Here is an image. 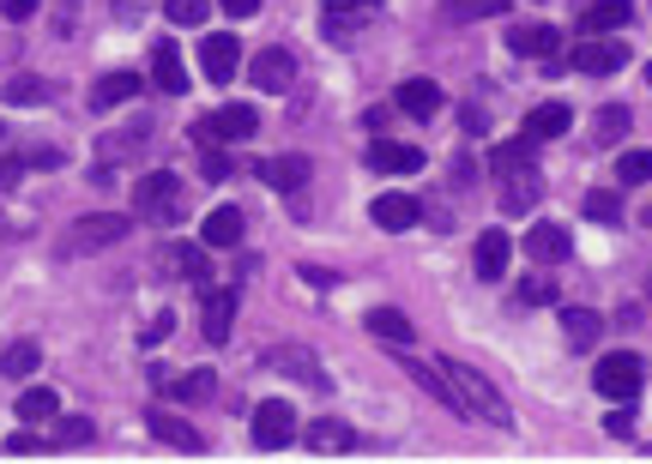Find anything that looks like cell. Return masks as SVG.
Wrapping results in <instances>:
<instances>
[{
    "label": "cell",
    "instance_id": "cell-1",
    "mask_svg": "<svg viewBox=\"0 0 652 464\" xmlns=\"http://www.w3.org/2000/svg\"><path fill=\"white\" fill-rule=\"evenodd\" d=\"M490 175H496V187H502V211H532L538 199H544V175H538V163H532V139H526V133L514 145H496Z\"/></svg>",
    "mask_w": 652,
    "mask_h": 464
},
{
    "label": "cell",
    "instance_id": "cell-2",
    "mask_svg": "<svg viewBox=\"0 0 652 464\" xmlns=\"http://www.w3.org/2000/svg\"><path fill=\"white\" fill-rule=\"evenodd\" d=\"M442 375L454 380V392H459V404H466V416H483L490 428H514V411H508V399H502L490 380L471 368V362H459V356H447L442 362Z\"/></svg>",
    "mask_w": 652,
    "mask_h": 464
},
{
    "label": "cell",
    "instance_id": "cell-3",
    "mask_svg": "<svg viewBox=\"0 0 652 464\" xmlns=\"http://www.w3.org/2000/svg\"><path fill=\"white\" fill-rule=\"evenodd\" d=\"M592 387H599L611 404H635V399H640V387H647V362H640L635 350H611V356L599 362Z\"/></svg>",
    "mask_w": 652,
    "mask_h": 464
},
{
    "label": "cell",
    "instance_id": "cell-4",
    "mask_svg": "<svg viewBox=\"0 0 652 464\" xmlns=\"http://www.w3.org/2000/svg\"><path fill=\"white\" fill-rule=\"evenodd\" d=\"M133 199H140V218H145V223H176V218H182V181H176L170 169H152V175H140Z\"/></svg>",
    "mask_w": 652,
    "mask_h": 464
},
{
    "label": "cell",
    "instance_id": "cell-5",
    "mask_svg": "<svg viewBox=\"0 0 652 464\" xmlns=\"http://www.w3.org/2000/svg\"><path fill=\"white\" fill-rule=\"evenodd\" d=\"M133 218H121V211H92V218H79L73 230H67V254H97V247H116L128 242Z\"/></svg>",
    "mask_w": 652,
    "mask_h": 464
},
{
    "label": "cell",
    "instance_id": "cell-6",
    "mask_svg": "<svg viewBox=\"0 0 652 464\" xmlns=\"http://www.w3.org/2000/svg\"><path fill=\"white\" fill-rule=\"evenodd\" d=\"M254 127H261V115H254L249 103H224L218 115L194 121V145H224V139H254Z\"/></svg>",
    "mask_w": 652,
    "mask_h": 464
},
{
    "label": "cell",
    "instance_id": "cell-7",
    "mask_svg": "<svg viewBox=\"0 0 652 464\" xmlns=\"http://www.w3.org/2000/svg\"><path fill=\"white\" fill-rule=\"evenodd\" d=\"M249 428H254V447L261 452H278L297 440V411H290V399H266V404H254Z\"/></svg>",
    "mask_w": 652,
    "mask_h": 464
},
{
    "label": "cell",
    "instance_id": "cell-8",
    "mask_svg": "<svg viewBox=\"0 0 652 464\" xmlns=\"http://www.w3.org/2000/svg\"><path fill=\"white\" fill-rule=\"evenodd\" d=\"M236 66H242V42L236 37H206L200 42V73H206L212 85H230Z\"/></svg>",
    "mask_w": 652,
    "mask_h": 464
},
{
    "label": "cell",
    "instance_id": "cell-9",
    "mask_svg": "<svg viewBox=\"0 0 652 464\" xmlns=\"http://www.w3.org/2000/svg\"><path fill=\"white\" fill-rule=\"evenodd\" d=\"M261 181L273 187V194H302V187H309V157H302V151L266 157V163H261Z\"/></svg>",
    "mask_w": 652,
    "mask_h": 464
},
{
    "label": "cell",
    "instance_id": "cell-10",
    "mask_svg": "<svg viewBox=\"0 0 652 464\" xmlns=\"http://www.w3.org/2000/svg\"><path fill=\"white\" fill-rule=\"evenodd\" d=\"M261 362H266V368H278V375H297V380H309L314 392H326V375H321V362H314L309 350H297V344H273Z\"/></svg>",
    "mask_w": 652,
    "mask_h": 464
},
{
    "label": "cell",
    "instance_id": "cell-11",
    "mask_svg": "<svg viewBox=\"0 0 652 464\" xmlns=\"http://www.w3.org/2000/svg\"><path fill=\"white\" fill-rule=\"evenodd\" d=\"M375 7L381 0H326V13H321V25H326V37H351L357 25H369L375 19Z\"/></svg>",
    "mask_w": 652,
    "mask_h": 464
},
{
    "label": "cell",
    "instance_id": "cell-12",
    "mask_svg": "<svg viewBox=\"0 0 652 464\" xmlns=\"http://www.w3.org/2000/svg\"><path fill=\"white\" fill-rule=\"evenodd\" d=\"M568 61H575L580 73L604 78V73H623V66H628V49H623V42H599V37H592V42H580Z\"/></svg>",
    "mask_w": 652,
    "mask_h": 464
},
{
    "label": "cell",
    "instance_id": "cell-13",
    "mask_svg": "<svg viewBox=\"0 0 652 464\" xmlns=\"http://www.w3.org/2000/svg\"><path fill=\"white\" fill-rule=\"evenodd\" d=\"M369 169H381V175H418V169H423V151H418V145L375 139V145H369Z\"/></svg>",
    "mask_w": 652,
    "mask_h": 464
},
{
    "label": "cell",
    "instance_id": "cell-14",
    "mask_svg": "<svg viewBox=\"0 0 652 464\" xmlns=\"http://www.w3.org/2000/svg\"><path fill=\"white\" fill-rule=\"evenodd\" d=\"M152 85L164 90V97H182L188 90V66H182V49H176V42H157L152 49Z\"/></svg>",
    "mask_w": 652,
    "mask_h": 464
},
{
    "label": "cell",
    "instance_id": "cell-15",
    "mask_svg": "<svg viewBox=\"0 0 652 464\" xmlns=\"http://www.w3.org/2000/svg\"><path fill=\"white\" fill-rule=\"evenodd\" d=\"M145 428H152V440H164V447H176V452H206L200 428H188L182 416H170V411H152V416H145Z\"/></svg>",
    "mask_w": 652,
    "mask_h": 464
},
{
    "label": "cell",
    "instance_id": "cell-16",
    "mask_svg": "<svg viewBox=\"0 0 652 464\" xmlns=\"http://www.w3.org/2000/svg\"><path fill=\"white\" fill-rule=\"evenodd\" d=\"M290 78H297V54L290 49H261L254 54V85L261 90H290Z\"/></svg>",
    "mask_w": 652,
    "mask_h": 464
},
{
    "label": "cell",
    "instance_id": "cell-17",
    "mask_svg": "<svg viewBox=\"0 0 652 464\" xmlns=\"http://www.w3.org/2000/svg\"><path fill=\"white\" fill-rule=\"evenodd\" d=\"M568 230H562V223H532V230H526V254L538 259V266H556V259H568Z\"/></svg>",
    "mask_w": 652,
    "mask_h": 464
},
{
    "label": "cell",
    "instance_id": "cell-18",
    "mask_svg": "<svg viewBox=\"0 0 652 464\" xmlns=\"http://www.w3.org/2000/svg\"><path fill=\"white\" fill-rule=\"evenodd\" d=\"M393 103L405 109V115L411 121H430L435 109H442V85H435V78H405L399 85V97H393Z\"/></svg>",
    "mask_w": 652,
    "mask_h": 464
},
{
    "label": "cell",
    "instance_id": "cell-19",
    "mask_svg": "<svg viewBox=\"0 0 652 464\" xmlns=\"http://www.w3.org/2000/svg\"><path fill=\"white\" fill-rule=\"evenodd\" d=\"M236 326V290H212L206 296V314H200V332H206V344H224Z\"/></svg>",
    "mask_w": 652,
    "mask_h": 464
},
{
    "label": "cell",
    "instance_id": "cell-20",
    "mask_svg": "<svg viewBox=\"0 0 652 464\" xmlns=\"http://www.w3.org/2000/svg\"><path fill=\"white\" fill-rule=\"evenodd\" d=\"M562 338H568V350H592L604 338V314L592 308H562Z\"/></svg>",
    "mask_w": 652,
    "mask_h": 464
},
{
    "label": "cell",
    "instance_id": "cell-21",
    "mask_svg": "<svg viewBox=\"0 0 652 464\" xmlns=\"http://www.w3.org/2000/svg\"><path fill=\"white\" fill-rule=\"evenodd\" d=\"M562 30L556 25H508V54H556Z\"/></svg>",
    "mask_w": 652,
    "mask_h": 464
},
{
    "label": "cell",
    "instance_id": "cell-22",
    "mask_svg": "<svg viewBox=\"0 0 652 464\" xmlns=\"http://www.w3.org/2000/svg\"><path fill=\"white\" fill-rule=\"evenodd\" d=\"M164 266H170L176 278H188V284H206V278H212V254H206V242H200V247L176 242L170 254H164Z\"/></svg>",
    "mask_w": 652,
    "mask_h": 464
},
{
    "label": "cell",
    "instance_id": "cell-23",
    "mask_svg": "<svg viewBox=\"0 0 652 464\" xmlns=\"http://www.w3.org/2000/svg\"><path fill=\"white\" fill-rule=\"evenodd\" d=\"M568 121H575V109L568 103H538L532 115H526V139H562V133H568Z\"/></svg>",
    "mask_w": 652,
    "mask_h": 464
},
{
    "label": "cell",
    "instance_id": "cell-24",
    "mask_svg": "<svg viewBox=\"0 0 652 464\" xmlns=\"http://www.w3.org/2000/svg\"><path fill=\"white\" fill-rule=\"evenodd\" d=\"M369 211H375V223H381V230H411V223L423 218V206H418L411 194H381Z\"/></svg>",
    "mask_w": 652,
    "mask_h": 464
},
{
    "label": "cell",
    "instance_id": "cell-25",
    "mask_svg": "<svg viewBox=\"0 0 652 464\" xmlns=\"http://www.w3.org/2000/svg\"><path fill=\"white\" fill-rule=\"evenodd\" d=\"M140 97V73H104L92 85V109H121Z\"/></svg>",
    "mask_w": 652,
    "mask_h": 464
},
{
    "label": "cell",
    "instance_id": "cell-26",
    "mask_svg": "<svg viewBox=\"0 0 652 464\" xmlns=\"http://www.w3.org/2000/svg\"><path fill=\"white\" fill-rule=\"evenodd\" d=\"M508 235H502V230H483L478 235V278H483V284H496V278H502V271H508Z\"/></svg>",
    "mask_w": 652,
    "mask_h": 464
},
{
    "label": "cell",
    "instance_id": "cell-27",
    "mask_svg": "<svg viewBox=\"0 0 652 464\" xmlns=\"http://www.w3.org/2000/svg\"><path fill=\"white\" fill-rule=\"evenodd\" d=\"M369 332H375V338H387L393 350L418 344V332H411V320H405L399 308H369Z\"/></svg>",
    "mask_w": 652,
    "mask_h": 464
},
{
    "label": "cell",
    "instance_id": "cell-28",
    "mask_svg": "<svg viewBox=\"0 0 652 464\" xmlns=\"http://www.w3.org/2000/svg\"><path fill=\"white\" fill-rule=\"evenodd\" d=\"M628 19H635V7H628V0H592V7H587V19H580V25H587L592 37H604V30H623Z\"/></svg>",
    "mask_w": 652,
    "mask_h": 464
},
{
    "label": "cell",
    "instance_id": "cell-29",
    "mask_svg": "<svg viewBox=\"0 0 652 464\" xmlns=\"http://www.w3.org/2000/svg\"><path fill=\"white\" fill-rule=\"evenodd\" d=\"M55 90H49V78H37V73H13L7 78V103L13 109H43Z\"/></svg>",
    "mask_w": 652,
    "mask_h": 464
},
{
    "label": "cell",
    "instance_id": "cell-30",
    "mask_svg": "<svg viewBox=\"0 0 652 464\" xmlns=\"http://www.w3.org/2000/svg\"><path fill=\"white\" fill-rule=\"evenodd\" d=\"M37 362H43V350L31 344V338H19V344L0 350V375H7V380H31V375H37Z\"/></svg>",
    "mask_w": 652,
    "mask_h": 464
},
{
    "label": "cell",
    "instance_id": "cell-31",
    "mask_svg": "<svg viewBox=\"0 0 652 464\" xmlns=\"http://www.w3.org/2000/svg\"><path fill=\"white\" fill-rule=\"evenodd\" d=\"M242 230H249V223H242V211L236 206H218L206 218V247H236L242 242Z\"/></svg>",
    "mask_w": 652,
    "mask_h": 464
},
{
    "label": "cell",
    "instance_id": "cell-32",
    "mask_svg": "<svg viewBox=\"0 0 652 464\" xmlns=\"http://www.w3.org/2000/svg\"><path fill=\"white\" fill-rule=\"evenodd\" d=\"M302 440H309L314 452H351L357 447V435L345 423H309V435H302Z\"/></svg>",
    "mask_w": 652,
    "mask_h": 464
},
{
    "label": "cell",
    "instance_id": "cell-33",
    "mask_svg": "<svg viewBox=\"0 0 652 464\" xmlns=\"http://www.w3.org/2000/svg\"><path fill=\"white\" fill-rule=\"evenodd\" d=\"M212 392H218V375H212V368H194V375L176 380V399H182V404H206Z\"/></svg>",
    "mask_w": 652,
    "mask_h": 464
},
{
    "label": "cell",
    "instance_id": "cell-34",
    "mask_svg": "<svg viewBox=\"0 0 652 464\" xmlns=\"http://www.w3.org/2000/svg\"><path fill=\"white\" fill-rule=\"evenodd\" d=\"M508 0H447V19L454 25H478V19H496Z\"/></svg>",
    "mask_w": 652,
    "mask_h": 464
},
{
    "label": "cell",
    "instance_id": "cell-35",
    "mask_svg": "<svg viewBox=\"0 0 652 464\" xmlns=\"http://www.w3.org/2000/svg\"><path fill=\"white\" fill-rule=\"evenodd\" d=\"M55 411H61V399H55V392H43V387L19 392V416H25V423H49Z\"/></svg>",
    "mask_w": 652,
    "mask_h": 464
},
{
    "label": "cell",
    "instance_id": "cell-36",
    "mask_svg": "<svg viewBox=\"0 0 652 464\" xmlns=\"http://www.w3.org/2000/svg\"><path fill=\"white\" fill-rule=\"evenodd\" d=\"M616 181H623V187H640V181H652V151H623V163H616Z\"/></svg>",
    "mask_w": 652,
    "mask_h": 464
},
{
    "label": "cell",
    "instance_id": "cell-37",
    "mask_svg": "<svg viewBox=\"0 0 652 464\" xmlns=\"http://www.w3.org/2000/svg\"><path fill=\"white\" fill-rule=\"evenodd\" d=\"M97 428L85 423V416H61V428H55V447H92Z\"/></svg>",
    "mask_w": 652,
    "mask_h": 464
},
{
    "label": "cell",
    "instance_id": "cell-38",
    "mask_svg": "<svg viewBox=\"0 0 652 464\" xmlns=\"http://www.w3.org/2000/svg\"><path fill=\"white\" fill-rule=\"evenodd\" d=\"M592 127H599V139H604V145H611V139H623V133H628V109H623V103H604Z\"/></svg>",
    "mask_w": 652,
    "mask_h": 464
},
{
    "label": "cell",
    "instance_id": "cell-39",
    "mask_svg": "<svg viewBox=\"0 0 652 464\" xmlns=\"http://www.w3.org/2000/svg\"><path fill=\"white\" fill-rule=\"evenodd\" d=\"M164 13H170V25H206V0H164Z\"/></svg>",
    "mask_w": 652,
    "mask_h": 464
},
{
    "label": "cell",
    "instance_id": "cell-40",
    "mask_svg": "<svg viewBox=\"0 0 652 464\" xmlns=\"http://www.w3.org/2000/svg\"><path fill=\"white\" fill-rule=\"evenodd\" d=\"M587 218L592 223H623V206L611 194H587Z\"/></svg>",
    "mask_w": 652,
    "mask_h": 464
},
{
    "label": "cell",
    "instance_id": "cell-41",
    "mask_svg": "<svg viewBox=\"0 0 652 464\" xmlns=\"http://www.w3.org/2000/svg\"><path fill=\"white\" fill-rule=\"evenodd\" d=\"M520 302H532V308H550V302H556L550 278H520Z\"/></svg>",
    "mask_w": 652,
    "mask_h": 464
},
{
    "label": "cell",
    "instance_id": "cell-42",
    "mask_svg": "<svg viewBox=\"0 0 652 464\" xmlns=\"http://www.w3.org/2000/svg\"><path fill=\"white\" fill-rule=\"evenodd\" d=\"M200 169H206V181H224L230 175V157H224L218 145H206V151H200Z\"/></svg>",
    "mask_w": 652,
    "mask_h": 464
},
{
    "label": "cell",
    "instance_id": "cell-43",
    "mask_svg": "<svg viewBox=\"0 0 652 464\" xmlns=\"http://www.w3.org/2000/svg\"><path fill=\"white\" fill-rule=\"evenodd\" d=\"M19 175H25V157H0V194H13Z\"/></svg>",
    "mask_w": 652,
    "mask_h": 464
},
{
    "label": "cell",
    "instance_id": "cell-44",
    "mask_svg": "<svg viewBox=\"0 0 652 464\" xmlns=\"http://www.w3.org/2000/svg\"><path fill=\"white\" fill-rule=\"evenodd\" d=\"M604 428H611V440H628V435H635V411H628V404H616V416Z\"/></svg>",
    "mask_w": 652,
    "mask_h": 464
},
{
    "label": "cell",
    "instance_id": "cell-45",
    "mask_svg": "<svg viewBox=\"0 0 652 464\" xmlns=\"http://www.w3.org/2000/svg\"><path fill=\"white\" fill-rule=\"evenodd\" d=\"M0 13H7V25H25L37 13V0H0Z\"/></svg>",
    "mask_w": 652,
    "mask_h": 464
},
{
    "label": "cell",
    "instance_id": "cell-46",
    "mask_svg": "<svg viewBox=\"0 0 652 464\" xmlns=\"http://www.w3.org/2000/svg\"><path fill=\"white\" fill-rule=\"evenodd\" d=\"M170 326H176V314H157V320L145 326V344H164V338H170Z\"/></svg>",
    "mask_w": 652,
    "mask_h": 464
},
{
    "label": "cell",
    "instance_id": "cell-47",
    "mask_svg": "<svg viewBox=\"0 0 652 464\" xmlns=\"http://www.w3.org/2000/svg\"><path fill=\"white\" fill-rule=\"evenodd\" d=\"M218 7H224L230 19H254V13H261V0H218Z\"/></svg>",
    "mask_w": 652,
    "mask_h": 464
},
{
    "label": "cell",
    "instance_id": "cell-48",
    "mask_svg": "<svg viewBox=\"0 0 652 464\" xmlns=\"http://www.w3.org/2000/svg\"><path fill=\"white\" fill-rule=\"evenodd\" d=\"M43 447H49V440H37V435H13V440H7V452H43Z\"/></svg>",
    "mask_w": 652,
    "mask_h": 464
},
{
    "label": "cell",
    "instance_id": "cell-49",
    "mask_svg": "<svg viewBox=\"0 0 652 464\" xmlns=\"http://www.w3.org/2000/svg\"><path fill=\"white\" fill-rule=\"evenodd\" d=\"M459 121H466V133H483V127H490V115H483V109H466Z\"/></svg>",
    "mask_w": 652,
    "mask_h": 464
},
{
    "label": "cell",
    "instance_id": "cell-50",
    "mask_svg": "<svg viewBox=\"0 0 652 464\" xmlns=\"http://www.w3.org/2000/svg\"><path fill=\"white\" fill-rule=\"evenodd\" d=\"M133 7H140V0H121V13H133Z\"/></svg>",
    "mask_w": 652,
    "mask_h": 464
},
{
    "label": "cell",
    "instance_id": "cell-51",
    "mask_svg": "<svg viewBox=\"0 0 652 464\" xmlns=\"http://www.w3.org/2000/svg\"><path fill=\"white\" fill-rule=\"evenodd\" d=\"M0 235H13V223H7V218H0Z\"/></svg>",
    "mask_w": 652,
    "mask_h": 464
},
{
    "label": "cell",
    "instance_id": "cell-52",
    "mask_svg": "<svg viewBox=\"0 0 652 464\" xmlns=\"http://www.w3.org/2000/svg\"><path fill=\"white\" fill-rule=\"evenodd\" d=\"M647 85H652V66H647Z\"/></svg>",
    "mask_w": 652,
    "mask_h": 464
},
{
    "label": "cell",
    "instance_id": "cell-53",
    "mask_svg": "<svg viewBox=\"0 0 652 464\" xmlns=\"http://www.w3.org/2000/svg\"><path fill=\"white\" fill-rule=\"evenodd\" d=\"M647 452H652V440H647Z\"/></svg>",
    "mask_w": 652,
    "mask_h": 464
},
{
    "label": "cell",
    "instance_id": "cell-54",
    "mask_svg": "<svg viewBox=\"0 0 652 464\" xmlns=\"http://www.w3.org/2000/svg\"><path fill=\"white\" fill-rule=\"evenodd\" d=\"M647 223H652V211H647Z\"/></svg>",
    "mask_w": 652,
    "mask_h": 464
}]
</instances>
